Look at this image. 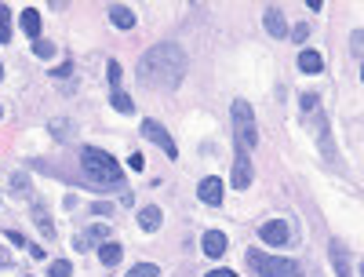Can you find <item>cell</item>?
Segmentation results:
<instances>
[{
    "label": "cell",
    "instance_id": "4316f807",
    "mask_svg": "<svg viewBox=\"0 0 364 277\" xmlns=\"http://www.w3.org/2000/svg\"><path fill=\"white\" fill-rule=\"evenodd\" d=\"M33 51H37V55H41V58H51V55H55V44H51V41H44V37H41V41H33Z\"/></svg>",
    "mask_w": 364,
    "mask_h": 277
},
{
    "label": "cell",
    "instance_id": "7402d4cb",
    "mask_svg": "<svg viewBox=\"0 0 364 277\" xmlns=\"http://www.w3.org/2000/svg\"><path fill=\"white\" fill-rule=\"evenodd\" d=\"M26 190H29L26 172H15V175H11V194H15V197H26Z\"/></svg>",
    "mask_w": 364,
    "mask_h": 277
},
{
    "label": "cell",
    "instance_id": "d6a6232c",
    "mask_svg": "<svg viewBox=\"0 0 364 277\" xmlns=\"http://www.w3.org/2000/svg\"><path fill=\"white\" fill-rule=\"evenodd\" d=\"M4 266H11V252H8V249H0V270H4Z\"/></svg>",
    "mask_w": 364,
    "mask_h": 277
},
{
    "label": "cell",
    "instance_id": "cb8c5ba5",
    "mask_svg": "<svg viewBox=\"0 0 364 277\" xmlns=\"http://www.w3.org/2000/svg\"><path fill=\"white\" fill-rule=\"evenodd\" d=\"M48 273H51V277H70L73 266H70V259H55V263L48 266Z\"/></svg>",
    "mask_w": 364,
    "mask_h": 277
},
{
    "label": "cell",
    "instance_id": "f1b7e54d",
    "mask_svg": "<svg viewBox=\"0 0 364 277\" xmlns=\"http://www.w3.org/2000/svg\"><path fill=\"white\" fill-rule=\"evenodd\" d=\"M306 37H310V26H306V22H302V26H295V33H291V41H295V44H302V41H306Z\"/></svg>",
    "mask_w": 364,
    "mask_h": 277
},
{
    "label": "cell",
    "instance_id": "e0dca14e",
    "mask_svg": "<svg viewBox=\"0 0 364 277\" xmlns=\"http://www.w3.org/2000/svg\"><path fill=\"white\" fill-rule=\"evenodd\" d=\"M331 263H336V270H339V277H353V266H350V256H346V249L339 241H331Z\"/></svg>",
    "mask_w": 364,
    "mask_h": 277
},
{
    "label": "cell",
    "instance_id": "484cf974",
    "mask_svg": "<svg viewBox=\"0 0 364 277\" xmlns=\"http://www.w3.org/2000/svg\"><path fill=\"white\" fill-rule=\"evenodd\" d=\"M360 44H364V29H353V37H350V51H353L357 63H360V51H364Z\"/></svg>",
    "mask_w": 364,
    "mask_h": 277
},
{
    "label": "cell",
    "instance_id": "4dcf8cb0",
    "mask_svg": "<svg viewBox=\"0 0 364 277\" xmlns=\"http://www.w3.org/2000/svg\"><path fill=\"white\" fill-rule=\"evenodd\" d=\"M317 106H321V99H317V95H302V110H306V113H314Z\"/></svg>",
    "mask_w": 364,
    "mask_h": 277
},
{
    "label": "cell",
    "instance_id": "d4e9b609",
    "mask_svg": "<svg viewBox=\"0 0 364 277\" xmlns=\"http://www.w3.org/2000/svg\"><path fill=\"white\" fill-rule=\"evenodd\" d=\"M106 80L113 84V91L120 88V66H117V58H109V63H106Z\"/></svg>",
    "mask_w": 364,
    "mask_h": 277
},
{
    "label": "cell",
    "instance_id": "836d02e7",
    "mask_svg": "<svg viewBox=\"0 0 364 277\" xmlns=\"http://www.w3.org/2000/svg\"><path fill=\"white\" fill-rule=\"evenodd\" d=\"M204 277H237L233 270H211V273H204Z\"/></svg>",
    "mask_w": 364,
    "mask_h": 277
},
{
    "label": "cell",
    "instance_id": "30bf717a",
    "mask_svg": "<svg viewBox=\"0 0 364 277\" xmlns=\"http://www.w3.org/2000/svg\"><path fill=\"white\" fill-rule=\"evenodd\" d=\"M197 197H200L204 204H211V208H219V204H223V179H215V175L200 179V187H197Z\"/></svg>",
    "mask_w": 364,
    "mask_h": 277
},
{
    "label": "cell",
    "instance_id": "7a4b0ae2",
    "mask_svg": "<svg viewBox=\"0 0 364 277\" xmlns=\"http://www.w3.org/2000/svg\"><path fill=\"white\" fill-rule=\"evenodd\" d=\"M80 168L91 182H99V187H117V190H128L124 187V172H120L117 157H109L106 150L99 146H84L80 150Z\"/></svg>",
    "mask_w": 364,
    "mask_h": 277
},
{
    "label": "cell",
    "instance_id": "2e32d148",
    "mask_svg": "<svg viewBox=\"0 0 364 277\" xmlns=\"http://www.w3.org/2000/svg\"><path fill=\"white\" fill-rule=\"evenodd\" d=\"M299 70H302V73H321V70H324V58H321V51H314V48L299 51Z\"/></svg>",
    "mask_w": 364,
    "mask_h": 277
},
{
    "label": "cell",
    "instance_id": "83f0119b",
    "mask_svg": "<svg viewBox=\"0 0 364 277\" xmlns=\"http://www.w3.org/2000/svg\"><path fill=\"white\" fill-rule=\"evenodd\" d=\"M51 77H55V80H70V77H73V63H63V66H58Z\"/></svg>",
    "mask_w": 364,
    "mask_h": 277
},
{
    "label": "cell",
    "instance_id": "ba28073f",
    "mask_svg": "<svg viewBox=\"0 0 364 277\" xmlns=\"http://www.w3.org/2000/svg\"><path fill=\"white\" fill-rule=\"evenodd\" d=\"M102 241H113V230H109L106 223H95V226H87L84 234L73 237V249H77V252H91V249H95V244H102Z\"/></svg>",
    "mask_w": 364,
    "mask_h": 277
},
{
    "label": "cell",
    "instance_id": "8fae6325",
    "mask_svg": "<svg viewBox=\"0 0 364 277\" xmlns=\"http://www.w3.org/2000/svg\"><path fill=\"white\" fill-rule=\"evenodd\" d=\"M200 249H204V256L219 259V256L226 252V234H223V230H208V234L200 237Z\"/></svg>",
    "mask_w": 364,
    "mask_h": 277
},
{
    "label": "cell",
    "instance_id": "7c38bea8",
    "mask_svg": "<svg viewBox=\"0 0 364 277\" xmlns=\"http://www.w3.org/2000/svg\"><path fill=\"white\" fill-rule=\"evenodd\" d=\"M106 15H109V22H113L117 29H132V26H135V11H132L128 4H109Z\"/></svg>",
    "mask_w": 364,
    "mask_h": 277
},
{
    "label": "cell",
    "instance_id": "e575fe53",
    "mask_svg": "<svg viewBox=\"0 0 364 277\" xmlns=\"http://www.w3.org/2000/svg\"><path fill=\"white\" fill-rule=\"evenodd\" d=\"M0 120H4V106H0Z\"/></svg>",
    "mask_w": 364,
    "mask_h": 277
},
{
    "label": "cell",
    "instance_id": "6da1fadb",
    "mask_svg": "<svg viewBox=\"0 0 364 277\" xmlns=\"http://www.w3.org/2000/svg\"><path fill=\"white\" fill-rule=\"evenodd\" d=\"M186 51H182L178 44H154L142 58H139V84L142 88H157V91H175L182 84V77H186Z\"/></svg>",
    "mask_w": 364,
    "mask_h": 277
},
{
    "label": "cell",
    "instance_id": "5b68a950",
    "mask_svg": "<svg viewBox=\"0 0 364 277\" xmlns=\"http://www.w3.org/2000/svg\"><path fill=\"white\" fill-rule=\"evenodd\" d=\"M142 135H146L149 142H157L171 161H178V146H175V139L168 135V128L161 125V120H142Z\"/></svg>",
    "mask_w": 364,
    "mask_h": 277
},
{
    "label": "cell",
    "instance_id": "ac0fdd59",
    "mask_svg": "<svg viewBox=\"0 0 364 277\" xmlns=\"http://www.w3.org/2000/svg\"><path fill=\"white\" fill-rule=\"evenodd\" d=\"M99 259H102V266H117L120 259H124V249H120L117 241H102L99 244Z\"/></svg>",
    "mask_w": 364,
    "mask_h": 277
},
{
    "label": "cell",
    "instance_id": "277c9868",
    "mask_svg": "<svg viewBox=\"0 0 364 277\" xmlns=\"http://www.w3.org/2000/svg\"><path fill=\"white\" fill-rule=\"evenodd\" d=\"M248 266L259 273V277H299V263L295 259H281V256H266L259 249H248Z\"/></svg>",
    "mask_w": 364,
    "mask_h": 277
},
{
    "label": "cell",
    "instance_id": "1f68e13d",
    "mask_svg": "<svg viewBox=\"0 0 364 277\" xmlns=\"http://www.w3.org/2000/svg\"><path fill=\"white\" fill-rule=\"evenodd\" d=\"M91 211H95V215H113V204L99 201V204H91Z\"/></svg>",
    "mask_w": 364,
    "mask_h": 277
},
{
    "label": "cell",
    "instance_id": "9a60e30c",
    "mask_svg": "<svg viewBox=\"0 0 364 277\" xmlns=\"http://www.w3.org/2000/svg\"><path fill=\"white\" fill-rule=\"evenodd\" d=\"M18 22H22V33H26V37L41 41V11H37V8H26V11L18 15Z\"/></svg>",
    "mask_w": 364,
    "mask_h": 277
},
{
    "label": "cell",
    "instance_id": "d6986e66",
    "mask_svg": "<svg viewBox=\"0 0 364 277\" xmlns=\"http://www.w3.org/2000/svg\"><path fill=\"white\" fill-rule=\"evenodd\" d=\"M48 132H51V135H55L58 142H66V139L73 135V120H66V117H63V120H58V117H55V120H51V125H48Z\"/></svg>",
    "mask_w": 364,
    "mask_h": 277
},
{
    "label": "cell",
    "instance_id": "3957f363",
    "mask_svg": "<svg viewBox=\"0 0 364 277\" xmlns=\"http://www.w3.org/2000/svg\"><path fill=\"white\" fill-rule=\"evenodd\" d=\"M230 120H233V139H237V146L252 153V150L259 146V125H255V110H252V103L233 99Z\"/></svg>",
    "mask_w": 364,
    "mask_h": 277
},
{
    "label": "cell",
    "instance_id": "ffe728a7",
    "mask_svg": "<svg viewBox=\"0 0 364 277\" xmlns=\"http://www.w3.org/2000/svg\"><path fill=\"white\" fill-rule=\"evenodd\" d=\"M11 41V8L0 4V44Z\"/></svg>",
    "mask_w": 364,
    "mask_h": 277
},
{
    "label": "cell",
    "instance_id": "44dd1931",
    "mask_svg": "<svg viewBox=\"0 0 364 277\" xmlns=\"http://www.w3.org/2000/svg\"><path fill=\"white\" fill-rule=\"evenodd\" d=\"M109 103H113V110H120V113H132V110H135L132 95H124V91H120V88L113 91V99H109Z\"/></svg>",
    "mask_w": 364,
    "mask_h": 277
},
{
    "label": "cell",
    "instance_id": "8992f818",
    "mask_svg": "<svg viewBox=\"0 0 364 277\" xmlns=\"http://www.w3.org/2000/svg\"><path fill=\"white\" fill-rule=\"evenodd\" d=\"M252 179H255L252 153L237 146V153H233V190H248V187H252Z\"/></svg>",
    "mask_w": 364,
    "mask_h": 277
},
{
    "label": "cell",
    "instance_id": "603a6c76",
    "mask_svg": "<svg viewBox=\"0 0 364 277\" xmlns=\"http://www.w3.org/2000/svg\"><path fill=\"white\" fill-rule=\"evenodd\" d=\"M128 277H161V270H157L154 263H139V266L128 270Z\"/></svg>",
    "mask_w": 364,
    "mask_h": 277
},
{
    "label": "cell",
    "instance_id": "4fadbf2b",
    "mask_svg": "<svg viewBox=\"0 0 364 277\" xmlns=\"http://www.w3.org/2000/svg\"><path fill=\"white\" fill-rule=\"evenodd\" d=\"M161 223H164V211H161L157 204H149V208H142V211H139V226H142L146 234L161 230Z\"/></svg>",
    "mask_w": 364,
    "mask_h": 277
},
{
    "label": "cell",
    "instance_id": "5bb4252c",
    "mask_svg": "<svg viewBox=\"0 0 364 277\" xmlns=\"http://www.w3.org/2000/svg\"><path fill=\"white\" fill-rule=\"evenodd\" d=\"M33 223L44 237H55V223H51V211H48L44 201H33Z\"/></svg>",
    "mask_w": 364,
    "mask_h": 277
},
{
    "label": "cell",
    "instance_id": "52a82bcc",
    "mask_svg": "<svg viewBox=\"0 0 364 277\" xmlns=\"http://www.w3.org/2000/svg\"><path fill=\"white\" fill-rule=\"evenodd\" d=\"M259 237L266 244H273V249H284V244L291 241V223L288 219H269V223L259 226Z\"/></svg>",
    "mask_w": 364,
    "mask_h": 277
},
{
    "label": "cell",
    "instance_id": "f546056e",
    "mask_svg": "<svg viewBox=\"0 0 364 277\" xmlns=\"http://www.w3.org/2000/svg\"><path fill=\"white\" fill-rule=\"evenodd\" d=\"M128 168H132V172H142V168H146V157H142V153H132V157H128Z\"/></svg>",
    "mask_w": 364,
    "mask_h": 277
},
{
    "label": "cell",
    "instance_id": "9c48e42d",
    "mask_svg": "<svg viewBox=\"0 0 364 277\" xmlns=\"http://www.w3.org/2000/svg\"><path fill=\"white\" fill-rule=\"evenodd\" d=\"M262 22H266V33L269 37H288V22H284V11L277 8V4H269L266 11H262Z\"/></svg>",
    "mask_w": 364,
    "mask_h": 277
},
{
    "label": "cell",
    "instance_id": "d590c367",
    "mask_svg": "<svg viewBox=\"0 0 364 277\" xmlns=\"http://www.w3.org/2000/svg\"><path fill=\"white\" fill-rule=\"evenodd\" d=\"M0 77H4V66H0Z\"/></svg>",
    "mask_w": 364,
    "mask_h": 277
}]
</instances>
